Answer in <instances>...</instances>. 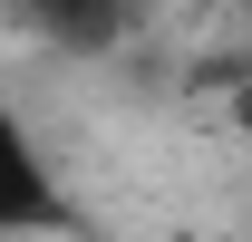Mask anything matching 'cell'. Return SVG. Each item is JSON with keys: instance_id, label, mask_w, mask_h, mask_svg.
Listing matches in <instances>:
<instances>
[{"instance_id": "2", "label": "cell", "mask_w": 252, "mask_h": 242, "mask_svg": "<svg viewBox=\"0 0 252 242\" xmlns=\"http://www.w3.org/2000/svg\"><path fill=\"white\" fill-rule=\"evenodd\" d=\"M30 30H49V39H78V49H97V39H117V20L136 10V0H10Z\"/></svg>"}, {"instance_id": "1", "label": "cell", "mask_w": 252, "mask_h": 242, "mask_svg": "<svg viewBox=\"0 0 252 242\" xmlns=\"http://www.w3.org/2000/svg\"><path fill=\"white\" fill-rule=\"evenodd\" d=\"M68 233H78V194L59 184L39 126L0 107V242H68Z\"/></svg>"}]
</instances>
